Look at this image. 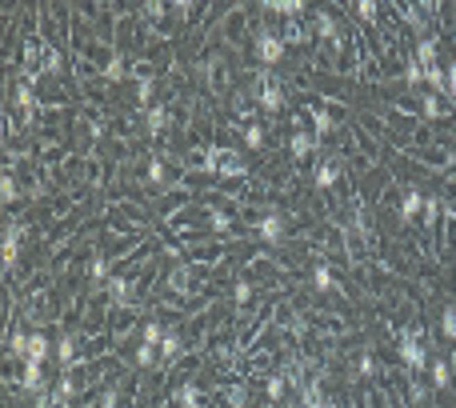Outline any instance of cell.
Here are the masks:
<instances>
[{
	"label": "cell",
	"mask_w": 456,
	"mask_h": 408,
	"mask_svg": "<svg viewBox=\"0 0 456 408\" xmlns=\"http://www.w3.org/2000/svg\"><path fill=\"white\" fill-rule=\"evenodd\" d=\"M400 360H405L408 373H424V364H428V348L421 344V328H408L405 336H400Z\"/></svg>",
	"instance_id": "1"
},
{
	"label": "cell",
	"mask_w": 456,
	"mask_h": 408,
	"mask_svg": "<svg viewBox=\"0 0 456 408\" xmlns=\"http://www.w3.org/2000/svg\"><path fill=\"white\" fill-rule=\"evenodd\" d=\"M256 60H261L264 68H272L284 60V40H280L277 33H256Z\"/></svg>",
	"instance_id": "2"
},
{
	"label": "cell",
	"mask_w": 456,
	"mask_h": 408,
	"mask_svg": "<svg viewBox=\"0 0 456 408\" xmlns=\"http://www.w3.org/2000/svg\"><path fill=\"white\" fill-rule=\"evenodd\" d=\"M20 240H24V225H8V229H4V240H0V261H4V272H8V268H17Z\"/></svg>",
	"instance_id": "3"
},
{
	"label": "cell",
	"mask_w": 456,
	"mask_h": 408,
	"mask_svg": "<svg viewBox=\"0 0 456 408\" xmlns=\"http://www.w3.org/2000/svg\"><path fill=\"white\" fill-rule=\"evenodd\" d=\"M256 232H261L264 245H280V240H284V216L280 213H264L261 220H256Z\"/></svg>",
	"instance_id": "4"
},
{
	"label": "cell",
	"mask_w": 456,
	"mask_h": 408,
	"mask_svg": "<svg viewBox=\"0 0 456 408\" xmlns=\"http://www.w3.org/2000/svg\"><path fill=\"white\" fill-rule=\"evenodd\" d=\"M256 100H261L264 113H277L280 104H284V88H280L277 81H268V72L261 76V92H256Z\"/></svg>",
	"instance_id": "5"
},
{
	"label": "cell",
	"mask_w": 456,
	"mask_h": 408,
	"mask_svg": "<svg viewBox=\"0 0 456 408\" xmlns=\"http://www.w3.org/2000/svg\"><path fill=\"white\" fill-rule=\"evenodd\" d=\"M336 180H341V161H336V156H328V161L316 164V177H312V184H316L320 193L336 188Z\"/></svg>",
	"instance_id": "6"
},
{
	"label": "cell",
	"mask_w": 456,
	"mask_h": 408,
	"mask_svg": "<svg viewBox=\"0 0 456 408\" xmlns=\"http://www.w3.org/2000/svg\"><path fill=\"white\" fill-rule=\"evenodd\" d=\"M316 148H320V140H316V132L293 129V140H288V152H293L296 161H304V156H312Z\"/></svg>",
	"instance_id": "7"
},
{
	"label": "cell",
	"mask_w": 456,
	"mask_h": 408,
	"mask_svg": "<svg viewBox=\"0 0 456 408\" xmlns=\"http://www.w3.org/2000/svg\"><path fill=\"white\" fill-rule=\"evenodd\" d=\"M421 209H424V193L421 188H412V184H408L405 193H400V220H421Z\"/></svg>",
	"instance_id": "8"
},
{
	"label": "cell",
	"mask_w": 456,
	"mask_h": 408,
	"mask_svg": "<svg viewBox=\"0 0 456 408\" xmlns=\"http://www.w3.org/2000/svg\"><path fill=\"white\" fill-rule=\"evenodd\" d=\"M20 389L28 392V396H40V392H44V373H40V364H36V360H24V373H20Z\"/></svg>",
	"instance_id": "9"
},
{
	"label": "cell",
	"mask_w": 456,
	"mask_h": 408,
	"mask_svg": "<svg viewBox=\"0 0 456 408\" xmlns=\"http://www.w3.org/2000/svg\"><path fill=\"white\" fill-rule=\"evenodd\" d=\"M56 352V344L44 336V332H28V360H36V364H44V360Z\"/></svg>",
	"instance_id": "10"
},
{
	"label": "cell",
	"mask_w": 456,
	"mask_h": 408,
	"mask_svg": "<svg viewBox=\"0 0 456 408\" xmlns=\"http://www.w3.org/2000/svg\"><path fill=\"white\" fill-rule=\"evenodd\" d=\"M180 352H184V336H180L177 328H168L161 341V360L164 364H172V360H180Z\"/></svg>",
	"instance_id": "11"
},
{
	"label": "cell",
	"mask_w": 456,
	"mask_h": 408,
	"mask_svg": "<svg viewBox=\"0 0 456 408\" xmlns=\"http://www.w3.org/2000/svg\"><path fill=\"white\" fill-rule=\"evenodd\" d=\"M428 380H432L437 392L453 389V368H448V360H432V364H428Z\"/></svg>",
	"instance_id": "12"
},
{
	"label": "cell",
	"mask_w": 456,
	"mask_h": 408,
	"mask_svg": "<svg viewBox=\"0 0 456 408\" xmlns=\"http://www.w3.org/2000/svg\"><path fill=\"white\" fill-rule=\"evenodd\" d=\"M412 60H416L421 68H432L437 65V40H432V36H421L416 49H412Z\"/></svg>",
	"instance_id": "13"
},
{
	"label": "cell",
	"mask_w": 456,
	"mask_h": 408,
	"mask_svg": "<svg viewBox=\"0 0 456 408\" xmlns=\"http://www.w3.org/2000/svg\"><path fill=\"white\" fill-rule=\"evenodd\" d=\"M316 36H320V40H328V44H336V49H341V24H336V20L328 17V13H320V17H316Z\"/></svg>",
	"instance_id": "14"
},
{
	"label": "cell",
	"mask_w": 456,
	"mask_h": 408,
	"mask_svg": "<svg viewBox=\"0 0 456 408\" xmlns=\"http://www.w3.org/2000/svg\"><path fill=\"white\" fill-rule=\"evenodd\" d=\"M284 392H288V376H284V373L264 376V396H268L272 405H280V400H284Z\"/></svg>",
	"instance_id": "15"
},
{
	"label": "cell",
	"mask_w": 456,
	"mask_h": 408,
	"mask_svg": "<svg viewBox=\"0 0 456 408\" xmlns=\"http://www.w3.org/2000/svg\"><path fill=\"white\" fill-rule=\"evenodd\" d=\"M145 129L152 132V136H161V132L168 129V108H164V104H152L145 113Z\"/></svg>",
	"instance_id": "16"
},
{
	"label": "cell",
	"mask_w": 456,
	"mask_h": 408,
	"mask_svg": "<svg viewBox=\"0 0 456 408\" xmlns=\"http://www.w3.org/2000/svg\"><path fill=\"white\" fill-rule=\"evenodd\" d=\"M108 296H113V304H129V296H132V280L129 277H108Z\"/></svg>",
	"instance_id": "17"
},
{
	"label": "cell",
	"mask_w": 456,
	"mask_h": 408,
	"mask_svg": "<svg viewBox=\"0 0 456 408\" xmlns=\"http://www.w3.org/2000/svg\"><path fill=\"white\" fill-rule=\"evenodd\" d=\"M76 348H81V341H76V336H60V341H56V357H60V364H65V373H72Z\"/></svg>",
	"instance_id": "18"
},
{
	"label": "cell",
	"mask_w": 456,
	"mask_h": 408,
	"mask_svg": "<svg viewBox=\"0 0 456 408\" xmlns=\"http://www.w3.org/2000/svg\"><path fill=\"white\" fill-rule=\"evenodd\" d=\"M132 360H136V368H152V364L161 360V348H156V344L136 341V352H132Z\"/></svg>",
	"instance_id": "19"
},
{
	"label": "cell",
	"mask_w": 456,
	"mask_h": 408,
	"mask_svg": "<svg viewBox=\"0 0 456 408\" xmlns=\"http://www.w3.org/2000/svg\"><path fill=\"white\" fill-rule=\"evenodd\" d=\"M72 392H76V380H72V373H65L60 380H56V389H52V405H56V408H65Z\"/></svg>",
	"instance_id": "20"
},
{
	"label": "cell",
	"mask_w": 456,
	"mask_h": 408,
	"mask_svg": "<svg viewBox=\"0 0 456 408\" xmlns=\"http://www.w3.org/2000/svg\"><path fill=\"white\" fill-rule=\"evenodd\" d=\"M248 164L241 152H225V161H220V177H245Z\"/></svg>",
	"instance_id": "21"
},
{
	"label": "cell",
	"mask_w": 456,
	"mask_h": 408,
	"mask_svg": "<svg viewBox=\"0 0 456 408\" xmlns=\"http://www.w3.org/2000/svg\"><path fill=\"white\" fill-rule=\"evenodd\" d=\"M225 152L228 148H220V145H212V148H204V156H200V172H220V161H225Z\"/></svg>",
	"instance_id": "22"
},
{
	"label": "cell",
	"mask_w": 456,
	"mask_h": 408,
	"mask_svg": "<svg viewBox=\"0 0 456 408\" xmlns=\"http://www.w3.org/2000/svg\"><path fill=\"white\" fill-rule=\"evenodd\" d=\"M437 220H440V196H424L421 225H424V229H437Z\"/></svg>",
	"instance_id": "23"
},
{
	"label": "cell",
	"mask_w": 456,
	"mask_h": 408,
	"mask_svg": "<svg viewBox=\"0 0 456 408\" xmlns=\"http://www.w3.org/2000/svg\"><path fill=\"white\" fill-rule=\"evenodd\" d=\"M421 116L424 120H440V116H444V104H440L437 92H424L421 97Z\"/></svg>",
	"instance_id": "24"
},
{
	"label": "cell",
	"mask_w": 456,
	"mask_h": 408,
	"mask_svg": "<svg viewBox=\"0 0 456 408\" xmlns=\"http://www.w3.org/2000/svg\"><path fill=\"white\" fill-rule=\"evenodd\" d=\"M129 76V65H124V56H108V65H104V81L108 84H120Z\"/></svg>",
	"instance_id": "25"
},
{
	"label": "cell",
	"mask_w": 456,
	"mask_h": 408,
	"mask_svg": "<svg viewBox=\"0 0 456 408\" xmlns=\"http://www.w3.org/2000/svg\"><path fill=\"white\" fill-rule=\"evenodd\" d=\"M152 92H156V81L140 72V81H136V108H145V113H148V100H152Z\"/></svg>",
	"instance_id": "26"
},
{
	"label": "cell",
	"mask_w": 456,
	"mask_h": 408,
	"mask_svg": "<svg viewBox=\"0 0 456 408\" xmlns=\"http://www.w3.org/2000/svg\"><path fill=\"white\" fill-rule=\"evenodd\" d=\"M312 288H316V293H332V288H336V277L328 272L325 264H316V268H312Z\"/></svg>",
	"instance_id": "27"
},
{
	"label": "cell",
	"mask_w": 456,
	"mask_h": 408,
	"mask_svg": "<svg viewBox=\"0 0 456 408\" xmlns=\"http://www.w3.org/2000/svg\"><path fill=\"white\" fill-rule=\"evenodd\" d=\"M17 104L24 108V116H33V113H36V92H33V84H28V81L17 84Z\"/></svg>",
	"instance_id": "28"
},
{
	"label": "cell",
	"mask_w": 456,
	"mask_h": 408,
	"mask_svg": "<svg viewBox=\"0 0 456 408\" xmlns=\"http://www.w3.org/2000/svg\"><path fill=\"white\" fill-rule=\"evenodd\" d=\"M0 200H4V209L20 200V184H17V177H8V172H4V180H0Z\"/></svg>",
	"instance_id": "29"
},
{
	"label": "cell",
	"mask_w": 456,
	"mask_h": 408,
	"mask_svg": "<svg viewBox=\"0 0 456 408\" xmlns=\"http://www.w3.org/2000/svg\"><path fill=\"white\" fill-rule=\"evenodd\" d=\"M245 148H248V152H261V148H264V124L252 120V124L245 129Z\"/></svg>",
	"instance_id": "30"
},
{
	"label": "cell",
	"mask_w": 456,
	"mask_h": 408,
	"mask_svg": "<svg viewBox=\"0 0 456 408\" xmlns=\"http://www.w3.org/2000/svg\"><path fill=\"white\" fill-rule=\"evenodd\" d=\"M148 184H156V188L168 184V168H164L161 156H152V161H148Z\"/></svg>",
	"instance_id": "31"
},
{
	"label": "cell",
	"mask_w": 456,
	"mask_h": 408,
	"mask_svg": "<svg viewBox=\"0 0 456 408\" xmlns=\"http://www.w3.org/2000/svg\"><path fill=\"white\" fill-rule=\"evenodd\" d=\"M164 332H168V328L161 325V320H148L145 328H140V341L145 344H156V348H161V341H164Z\"/></svg>",
	"instance_id": "32"
},
{
	"label": "cell",
	"mask_w": 456,
	"mask_h": 408,
	"mask_svg": "<svg viewBox=\"0 0 456 408\" xmlns=\"http://www.w3.org/2000/svg\"><path fill=\"white\" fill-rule=\"evenodd\" d=\"M304 40H309V24L288 20V28H284V44H304Z\"/></svg>",
	"instance_id": "33"
},
{
	"label": "cell",
	"mask_w": 456,
	"mask_h": 408,
	"mask_svg": "<svg viewBox=\"0 0 456 408\" xmlns=\"http://www.w3.org/2000/svg\"><path fill=\"white\" fill-rule=\"evenodd\" d=\"M177 400H180V408H200V392H196V384H180Z\"/></svg>",
	"instance_id": "34"
},
{
	"label": "cell",
	"mask_w": 456,
	"mask_h": 408,
	"mask_svg": "<svg viewBox=\"0 0 456 408\" xmlns=\"http://www.w3.org/2000/svg\"><path fill=\"white\" fill-rule=\"evenodd\" d=\"M268 8H272V13H284V17H293V20L304 13V4H300V0H272Z\"/></svg>",
	"instance_id": "35"
},
{
	"label": "cell",
	"mask_w": 456,
	"mask_h": 408,
	"mask_svg": "<svg viewBox=\"0 0 456 408\" xmlns=\"http://www.w3.org/2000/svg\"><path fill=\"white\" fill-rule=\"evenodd\" d=\"M65 68V60H60V52L56 49H44V60H40V72H49V76H56Z\"/></svg>",
	"instance_id": "36"
},
{
	"label": "cell",
	"mask_w": 456,
	"mask_h": 408,
	"mask_svg": "<svg viewBox=\"0 0 456 408\" xmlns=\"http://www.w3.org/2000/svg\"><path fill=\"white\" fill-rule=\"evenodd\" d=\"M248 300H252V284H248V280H236V284H232V304L245 309Z\"/></svg>",
	"instance_id": "37"
},
{
	"label": "cell",
	"mask_w": 456,
	"mask_h": 408,
	"mask_svg": "<svg viewBox=\"0 0 456 408\" xmlns=\"http://www.w3.org/2000/svg\"><path fill=\"white\" fill-rule=\"evenodd\" d=\"M193 268H177V272H172V277H168V284H172V288H180V293H188V288H193Z\"/></svg>",
	"instance_id": "38"
},
{
	"label": "cell",
	"mask_w": 456,
	"mask_h": 408,
	"mask_svg": "<svg viewBox=\"0 0 456 408\" xmlns=\"http://www.w3.org/2000/svg\"><path fill=\"white\" fill-rule=\"evenodd\" d=\"M8 357L28 360V336H24V332H13V341H8Z\"/></svg>",
	"instance_id": "39"
},
{
	"label": "cell",
	"mask_w": 456,
	"mask_h": 408,
	"mask_svg": "<svg viewBox=\"0 0 456 408\" xmlns=\"http://www.w3.org/2000/svg\"><path fill=\"white\" fill-rule=\"evenodd\" d=\"M88 277H92V284H108V264H104V256H92Z\"/></svg>",
	"instance_id": "40"
},
{
	"label": "cell",
	"mask_w": 456,
	"mask_h": 408,
	"mask_svg": "<svg viewBox=\"0 0 456 408\" xmlns=\"http://www.w3.org/2000/svg\"><path fill=\"white\" fill-rule=\"evenodd\" d=\"M440 332H444L448 341H456V309H444V312H440Z\"/></svg>",
	"instance_id": "41"
},
{
	"label": "cell",
	"mask_w": 456,
	"mask_h": 408,
	"mask_svg": "<svg viewBox=\"0 0 456 408\" xmlns=\"http://www.w3.org/2000/svg\"><path fill=\"white\" fill-rule=\"evenodd\" d=\"M405 84H408V88H421V84H424V68L416 65V60H408V68H405Z\"/></svg>",
	"instance_id": "42"
},
{
	"label": "cell",
	"mask_w": 456,
	"mask_h": 408,
	"mask_svg": "<svg viewBox=\"0 0 456 408\" xmlns=\"http://www.w3.org/2000/svg\"><path fill=\"white\" fill-rule=\"evenodd\" d=\"M204 216H209V229L212 232H228V229H232V216H228V213H204Z\"/></svg>",
	"instance_id": "43"
},
{
	"label": "cell",
	"mask_w": 456,
	"mask_h": 408,
	"mask_svg": "<svg viewBox=\"0 0 456 408\" xmlns=\"http://www.w3.org/2000/svg\"><path fill=\"white\" fill-rule=\"evenodd\" d=\"M312 120H316V140H325L328 132L336 129V120H332V116H328V113H316V116H312Z\"/></svg>",
	"instance_id": "44"
},
{
	"label": "cell",
	"mask_w": 456,
	"mask_h": 408,
	"mask_svg": "<svg viewBox=\"0 0 456 408\" xmlns=\"http://www.w3.org/2000/svg\"><path fill=\"white\" fill-rule=\"evenodd\" d=\"M245 400H248L245 384H232V389H228V408H245Z\"/></svg>",
	"instance_id": "45"
},
{
	"label": "cell",
	"mask_w": 456,
	"mask_h": 408,
	"mask_svg": "<svg viewBox=\"0 0 456 408\" xmlns=\"http://www.w3.org/2000/svg\"><path fill=\"white\" fill-rule=\"evenodd\" d=\"M376 13H380V4H376V0H360V4H357V17H364V20H376Z\"/></svg>",
	"instance_id": "46"
},
{
	"label": "cell",
	"mask_w": 456,
	"mask_h": 408,
	"mask_svg": "<svg viewBox=\"0 0 456 408\" xmlns=\"http://www.w3.org/2000/svg\"><path fill=\"white\" fill-rule=\"evenodd\" d=\"M120 405V389H104L100 392V408H116Z\"/></svg>",
	"instance_id": "47"
},
{
	"label": "cell",
	"mask_w": 456,
	"mask_h": 408,
	"mask_svg": "<svg viewBox=\"0 0 456 408\" xmlns=\"http://www.w3.org/2000/svg\"><path fill=\"white\" fill-rule=\"evenodd\" d=\"M357 368H360V376H373V373H376V360L368 357V352H364V357L357 360Z\"/></svg>",
	"instance_id": "48"
},
{
	"label": "cell",
	"mask_w": 456,
	"mask_h": 408,
	"mask_svg": "<svg viewBox=\"0 0 456 408\" xmlns=\"http://www.w3.org/2000/svg\"><path fill=\"white\" fill-rule=\"evenodd\" d=\"M444 76H448V100H456V60L444 68Z\"/></svg>",
	"instance_id": "49"
},
{
	"label": "cell",
	"mask_w": 456,
	"mask_h": 408,
	"mask_svg": "<svg viewBox=\"0 0 456 408\" xmlns=\"http://www.w3.org/2000/svg\"><path fill=\"white\" fill-rule=\"evenodd\" d=\"M448 184H456V164H453V168H448Z\"/></svg>",
	"instance_id": "50"
}]
</instances>
